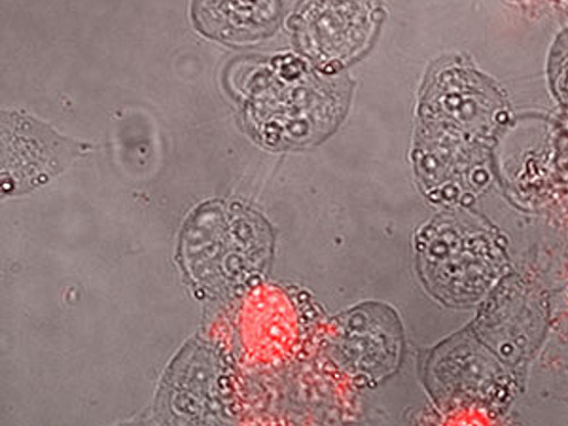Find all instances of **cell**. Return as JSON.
<instances>
[{"mask_svg": "<svg viewBox=\"0 0 568 426\" xmlns=\"http://www.w3.org/2000/svg\"><path fill=\"white\" fill-rule=\"evenodd\" d=\"M274 11V0H195L194 7L199 27L221 37L253 33L271 21Z\"/></svg>", "mask_w": 568, "mask_h": 426, "instance_id": "6da1fadb", "label": "cell"}, {"mask_svg": "<svg viewBox=\"0 0 568 426\" xmlns=\"http://www.w3.org/2000/svg\"><path fill=\"white\" fill-rule=\"evenodd\" d=\"M550 77L556 97L568 106V31L556 42L550 59Z\"/></svg>", "mask_w": 568, "mask_h": 426, "instance_id": "7a4b0ae2", "label": "cell"}]
</instances>
